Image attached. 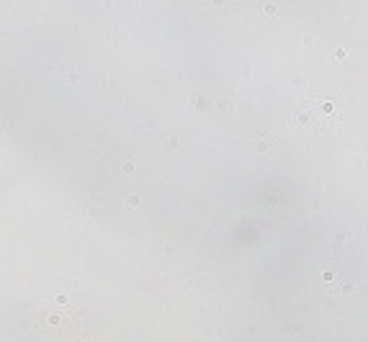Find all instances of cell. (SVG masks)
<instances>
[{
  "mask_svg": "<svg viewBox=\"0 0 368 342\" xmlns=\"http://www.w3.org/2000/svg\"><path fill=\"white\" fill-rule=\"evenodd\" d=\"M291 124H296V126H309V124H314V116L309 113V111H299V113L291 116Z\"/></svg>",
  "mask_w": 368,
  "mask_h": 342,
  "instance_id": "6da1fadb",
  "label": "cell"
},
{
  "mask_svg": "<svg viewBox=\"0 0 368 342\" xmlns=\"http://www.w3.org/2000/svg\"><path fill=\"white\" fill-rule=\"evenodd\" d=\"M265 16H268V18H273V21H275V18H278V8L268 3V5H265Z\"/></svg>",
  "mask_w": 368,
  "mask_h": 342,
  "instance_id": "7a4b0ae2",
  "label": "cell"
},
{
  "mask_svg": "<svg viewBox=\"0 0 368 342\" xmlns=\"http://www.w3.org/2000/svg\"><path fill=\"white\" fill-rule=\"evenodd\" d=\"M255 149L265 152V149H268V142H265V139H255Z\"/></svg>",
  "mask_w": 368,
  "mask_h": 342,
  "instance_id": "3957f363",
  "label": "cell"
}]
</instances>
